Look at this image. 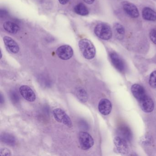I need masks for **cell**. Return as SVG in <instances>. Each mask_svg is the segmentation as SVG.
I'll list each match as a JSON object with an SVG mask.
<instances>
[{
	"mask_svg": "<svg viewBox=\"0 0 156 156\" xmlns=\"http://www.w3.org/2000/svg\"><path fill=\"white\" fill-rule=\"evenodd\" d=\"M86 3L88 4H92L94 2L95 0H84Z\"/></svg>",
	"mask_w": 156,
	"mask_h": 156,
	"instance_id": "obj_25",
	"label": "cell"
},
{
	"mask_svg": "<svg viewBox=\"0 0 156 156\" xmlns=\"http://www.w3.org/2000/svg\"><path fill=\"white\" fill-rule=\"evenodd\" d=\"M3 28L6 31L12 34H15L20 30L17 24L10 21L5 22L3 24Z\"/></svg>",
	"mask_w": 156,
	"mask_h": 156,
	"instance_id": "obj_15",
	"label": "cell"
},
{
	"mask_svg": "<svg viewBox=\"0 0 156 156\" xmlns=\"http://www.w3.org/2000/svg\"><path fill=\"white\" fill-rule=\"evenodd\" d=\"M141 109L146 113H150L154 109V104L153 100L146 95L139 101Z\"/></svg>",
	"mask_w": 156,
	"mask_h": 156,
	"instance_id": "obj_6",
	"label": "cell"
},
{
	"mask_svg": "<svg viewBox=\"0 0 156 156\" xmlns=\"http://www.w3.org/2000/svg\"><path fill=\"white\" fill-rule=\"evenodd\" d=\"M58 1L62 5H66L68 3L69 0H58Z\"/></svg>",
	"mask_w": 156,
	"mask_h": 156,
	"instance_id": "obj_24",
	"label": "cell"
},
{
	"mask_svg": "<svg viewBox=\"0 0 156 156\" xmlns=\"http://www.w3.org/2000/svg\"><path fill=\"white\" fill-rule=\"evenodd\" d=\"M3 41L6 48L9 51L13 54H17L19 52L20 46L12 38L9 36H5L3 38Z\"/></svg>",
	"mask_w": 156,
	"mask_h": 156,
	"instance_id": "obj_8",
	"label": "cell"
},
{
	"mask_svg": "<svg viewBox=\"0 0 156 156\" xmlns=\"http://www.w3.org/2000/svg\"><path fill=\"white\" fill-rule=\"evenodd\" d=\"M94 33L98 38L106 41L111 39L112 36V30L110 26L104 23L97 24L95 28Z\"/></svg>",
	"mask_w": 156,
	"mask_h": 156,
	"instance_id": "obj_2",
	"label": "cell"
},
{
	"mask_svg": "<svg viewBox=\"0 0 156 156\" xmlns=\"http://www.w3.org/2000/svg\"><path fill=\"white\" fill-rule=\"evenodd\" d=\"M120 131L122 136H124V138L128 140H129L131 139V132L128 128L126 126H123V127L120 129Z\"/></svg>",
	"mask_w": 156,
	"mask_h": 156,
	"instance_id": "obj_20",
	"label": "cell"
},
{
	"mask_svg": "<svg viewBox=\"0 0 156 156\" xmlns=\"http://www.w3.org/2000/svg\"><path fill=\"white\" fill-rule=\"evenodd\" d=\"M114 144L119 153H126L127 152L128 145L125 139L121 137H116L114 140Z\"/></svg>",
	"mask_w": 156,
	"mask_h": 156,
	"instance_id": "obj_12",
	"label": "cell"
},
{
	"mask_svg": "<svg viewBox=\"0 0 156 156\" xmlns=\"http://www.w3.org/2000/svg\"><path fill=\"white\" fill-rule=\"evenodd\" d=\"M55 119L59 123H62L69 128L73 126L72 120L69 116L61 108H55L53 111Z\"/></svg>",
	"mask_w": 156,
	"mask_h": 156,
	"instance_id": "obj_3",
	"label": "cell"
},
{
	"mask_svg": "<svg viewBox=\"0 0 156 156\" xmlns=\"http://www.w3.org/2000/svg\"><path fill=\"white\" fill-rule=\"evenodd\" d=\"M0 155L1 156H11V153L10 151L6 148H2L0 150Z\"/></svg>",
	"mask_w": 156,
	"mask_h": 156,
	"instance_id": "obj_23",
	"label": "cell"
},
{
	"mask_svg": "<svg viewBox=\"0 0 156 156\" xmlns=\"http://www.w3.org/2000/svg\"><path fill=\"white\" fill-rule=\"evenodd\" d=\"M57 56L63 60L71 59L73 55V51L69 45H63L60 46L56 51Z\"/></svg>",
	"mask_w": 156,
	"mask_h": 156,
	"instance_id": "obj_5",
	"label": "cell"
},
{
	"mask_svg": "<svg viewBox=\"0 0 156 156\" xmlns=\"http://www.w3.org/2000/svg\"><path fill=\"white\" fill-rule=\"evenodd\" d=\"M98 110L101 114L104 115H108L111 112L112 105L108 99L103 98L98 104Z\"/></svg>",
	"mask_w": 156,
	"mask_h": 156,
	"instance_id": "obj_11",
	"label": "cell"
},
{
	"mask_svg": "<svg viewBox=\"0 0 156 156\" xmlns=\"http://www.w3.org/2000/svg\"><path fill=\"white\" fill-rule=\"evenodd\" d=\"M1 140L3 142L10 146H13L16 142L15 137L9 134H4L2 135Z\"/></svg>",
	"mask_w": 156,
	"mask_h": 156,
	"instance_id": "obj_19",
	"label": "cell"
},
{
	"mask_svg": "<svg viewBox=\"0 0 156 156\" xmlns=\"http://www.w3.org/2000/svg\"><path fill=\"white\" fill-rule=\"evenodd\" d=\"M131 90L134 97L138 101L146 95L145 89L140 85L137 84L133 85L131 87Z\"/></svg>",
	"mask_w": 156,
	"mask_h": 156,
	"instance_id": "obj_13",
	"label": "cell"
},
{
	"mask_svg": "<svg viewBox=\"0 0 156 156\" xmlns=\"http://www.w3.org/2000/svg\"><path fill=\"white\" fill-rule=\"evenodd\" d=\"M150 38L153 43L156 44V27L151 30L150 33Z\"/></svg>",
	"mask_w": 156,
	"mask_h": 156,
	"instance_id": "obj_22",
	"label": "cell"
},
{
	"mask_svg": "<svg viewBox=\"0 0 156 156\" xmlns=\"http://www.w3.org/2000/svg\"><path fill=\"white\" fill-rule=\"evenodd\" d=\"M110 59L113 65L119 72L123 73L125 71V65L123 60L116 53H111L110 54Z\"/></svg>",
	"mask_w": 156,
	"mask_h": 156,
	"instance_id": "obj_9",
	"label": "cell"
},
{
	"mask_svg": "<svg viewBox=\"0 0 156 156\" xmlns=\"http://www.w3.org/2000/svg\"><path fill=\"white\" fill-rule=\"evenodd\" d=\"M142 17L146 20L154 21L156 20V12L149 8H144L142 10Z\"/></svg>",
	"mask_w": 156,
	"mask_h": 156,
	"instance_id": "obj_14",
	"label": "cell"
},
{
	"mask_svg": "<svg viewBox=\"0 0 156 156\" xmlns=\"http://www.w3.org/2000/svg\"><path fill=\"white\" fill-rule=\"evenodd\" d=\"M20 92L23 97L27 101L34 102L36 99V95L33 90L27 85H23L20 88Z\"/></svg>",
	"mask_w": 156,
	"mask_h": 156,
	"instance_id": "obj_7",
	"label": "cell"
},
{
	"mask_svg": "<svg viewBox=\"0 0 156 156\" xmlns=\"http://www.w3.org/2000/svg\"><path fill=\"white\" fill-rule=\"evenodd\" d=\"M123 9L125 12L131 18H136L139 16L137 8L132 3L125 2L123 4Z\"/></svg>",
	"mask_w": 156,
	"mask_h": 156,
	"instance_id": "obj_10",
	"label": "cell"
},
{
	"mask_svg": "<svg viewBox=\"0 0 156 156\" xmlns=\"http://www.w3.org/2000/svg\"><path fill=\"white\" fill-rule=\"evenodd\" d=\"M76 94L77 98L83 102H86L88 98L87 93L86 91L82 88L79 87L76 88Z\"/></svg>",
	"mask_w": 156,
	"mask_h": 156,
	"instance_id": "obj_18",
	"label": "cell"
},
{
	"mask_svg": "<svg viewBox=\"0 0 156 156\" xmlns=\"http://www.w3.org/2000/svg\"><path fill=\"white\" fill-rule=\"evenodd\" d=\"M78 45L83 56L86 59L91 60L95 56V48L89 40L82 39L79 41Z\"/></svg>",
	"mask_w": 156,
	"mask_h": 156,
	"instance_id": "obj_1",
	"label": "cell"
},
{
	"mask_svg": "<svg viewBox=\"0 0 156 156\" xmlns=\"http://www.w3.org/2000/svg\"><path fill=\"white\" fill-rule=\"evenodd\" d=\"M79 142L83 150H87L92 147L94 144V140L92 136L86 132H81L79 134Z\"/></svg>",
	"mask_w": 156,
	"mask_h": 156,
	"instance_id": "obj_4",
	"label": "cell"
},
{
	"mask_svg": "<svg viewBox=\"0 0 156 156\" xmlns=\"http://www.w3.org/2000/svg\"><path fill=\"white\" fill-rule=\"evenodd\" d=\"M74 11L76 14L81 16H87L89 14V11L88 9L84 4L82 3H79L76 5L74 7Z\"/></svg>",
	"mask_w": 156,
	"mask_h": 156,
	"instance_id": "obj_17",
	"label": "cell"
},
{
	"mask_svg": "<svg viewBox=\"0 0 156 156\" xmlns=\"http://www.w3.org/2000/svg\"><path fill=\"white\" fill-rule=\"evenodd\" d=\"M115 35L119 40H122L125 36V30L123 26L119 23H116L114 25Z\"/></svg>",
	"mask_w": 156,
	"mask_h": 156,
	"instance_id": "obj_16",
	"label": "cell"
},
{
	"mask_svg": "<svg viewBox=\"0 0 156 156\" xmlns=\"http://www.w3.org/2000/svg\"><path fill=\"white\" fill-rule=\"evenodd\" d=\"M149 84L151 87L156 88V71L152 72L149 78Z\"/></svg>",
	"mask_w": 156,
	"mask_h": 156,
	"instance_id": "obj_21",
	"label": "cell"
}]
</instances>
